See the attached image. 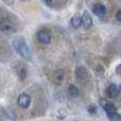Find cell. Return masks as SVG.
I'll return each mask as SVG.
<instances>
[{
	"mask_svg": "<svg viewBox=\"0 0 121 121\" xmlns=\"http://www.w3.org/2000/svg\"><path fill=\"white\" fill-rule=\"evenodd\" d=\"M71 25L74 29H78V28L81 26V17L79 15H74V16L71 18Z\"/></svg>",
	"mask_w": 121,
	"mask_h": 121,
	"instance_id": "9",
	"label": "cell"
},
{
	"mask_svg": "<svg viewBox=\"0 0 121 121\" xmlns=\"http://www.w3.org/2000/svg\"><path fill=\"white\" fill-rule=\"evenodd\" d=\"M103 108L106 111L107 114H112V113H117V107L113 104V103H108V102H105V104L103 105Z\"/></svg>",
	"mask_w": 121,
	"mask_h": 121,
	"instance_id": "8",
	"label": "cell"
},
{
	"mask_svg": "<svg viewBox=\"0 0 121 121\" xmlns=\"http://www.w3.org/2000/svg\"><path fill=\"white\" fill-rule=\"evenodd\" d=\"M68 94L70 97H78L79 96V89L74 85H70L68 87Z\"/></svg>",
	"mask_w": 121,
	"mask_h": 121,
	"instance_id": "10",
	"label": "cell"
},
{
	"mask_svg": "<svg viewBox=\"0 0 121 121\" xmlns=\"http://www.w3.org/2000/svg\"><path fill=\"white\" fill-rule=\"evenodd\" d=\"M13 46H14L15 50L23 57L27 60H31V51H30L29 46L27 45L26 40L23 38L19 37L13 40Z\"/></svg>",
	"mask_w": 121,
	"mask_h": 121,
	"instance_id": "1",
	"label": "cell"
},
{
	"mask_svg": "<svg viewBox=\"0 0 121 121\" xmlns=\"http://www.w3.org/2000/svg\"><path fill=\"white\" fill-rule=\"evenodd\" d=\"M107 117L111 121H121V117L118 115L117 113H112V114H107Z\"/></svg>",
	"mask_w": 121,
	"mask_h": 121,
	"instance_id": "12",
	"label": "cell"
},
{
	"mask_svg": "<svg viewBox=\"0 0 121 121\" xmlns=\"http://www.w3.org/2000/svg\"><path fill=\"white\" fill-rule=\"evenodd\" d=\"M81 25L83 26L84 28H90L91 27V25H92V19H91V17H90V15L88 14L87 12H85L83 14V16L81 17Z\"/></svg>",
	"mask_w": 121,
	"mask_h": 121,
	"instance_id": "7",
	"label": "cell"
},
{
	"mask_svg": "<svg viewBox=\"0 0 121 121\" xmlns=\"http://www.w3.org/2000/svg\"><path fill=\"white\" fill-rule=\"evenodd\" d=\"M121 11H118V13H117V19H118V20H120V19H121Z\"/></svg>",
	"mask_w": 121,
	"mask_h": 121,
	"instance_id": "14",
	"label": "cell"
},
{
	"mask_svg": "<svg viewBox=\"0 0 121 121\" xmlns=\"http://www.w3.org/2000/svg\"><path fill=\"white\" fill-rule=\"evenodd\" d=\"M0 30L4 33H11L16 30V26L10 19H2L0 21Z\"/></svg>",
	"mask_w": 121,
	"mask_h": 121,
	"instance_id": "2",
	"label": "cell"
},
{
	"mask_svg": "<svg viewBox=\"0 0 121 121\" xmlns=\"http://www.w3.org/2000/svg\"><path fill=\"white\" fill-rule=\"evenodd\" d=\"M17 103H18V105L20 107H22V108H27V107H29L30 103H31V98H30L28 95L22 94L18 97V99H17Z\"/></svg>",
	"mask_w": 121,
	"mask_h": 121,
	"instance_id": "4",
	"label": "cell"
},
{
	"mask_svg": "<svg viewBox=\"0 0 121 121\" xmlns=\"http://www.w3.org/2000/svg\"><path fill=\"white\" fill-rule=\"evenodd\" d=\"M119 92H120L119 87H118L116 84H111V85H108V87L106 88V94L109 98H116V97H118Z\"/></svg>",
	"mask_w": 121,
	"mask_h": 121,
	"instance_id": "5",
	"label": "cell"
},
{
	"mask_svg": "<svg viewBox=\"0 0 121 121\" xmlns=\"http://www.w3.org/2000/svg\"><path fill=\"white\" fill-rule=\"evenodd\" d=\"M92 12L98 16H103V15L106 14V8L102 3H96L92 6Z\"/></svg>",
	"mask_w": 121,
	"mask_h": 121,
	"instance_id": "6",
	"label": "cell"
},
{
	"mask_svg": "<svg viewBox=\"0 0 121 121\" xmlns=\"http://www.w3.org/2000/svg\"><path fill=\"white\" fill-rule=\"evenodd\" d=\"M36 37H37L38 42H39L40 44H43V45H48L49 43L51 42L50 33H49L47 30H44V29L37 31V33H36Z\"/></svg>",
	"mask_w": 121,
	"mask_h": 121,
	"instance_id": "3",
	"label": "cell"
},
{
	"mask_svg": "<svg viewBox=\"0 0 121 121\" xmlns=\"http://www.w3.org/2000/svg\"><path fill=\"white\" fill-rule=\"evenodd\" d=\"M88 111H89L90 114H96V113H97V107H96V105H89V106H88Z\"/></svg>",
	"mask_w": 121,
	"mask_h": 121,
	"instance_id": "13",
	"label": "cell"
},
{
	"mask_svg": "<svg viewBox=\"0 0 121 121\" xmlns=\"http://www.w3.org/2000/svg\"><path fill=\"white\" fill-rule=\"evenodd\" d=\"M75 73H77L78 78H86L88 75L87 71L85 70V69L83 68V67H78L77 68V71H75Z\"/></svg>",
	"mask_w": 121,
	"mask_h": 121,
	"instance_id": "11",
	"label": "cell"
}]
</instances>
